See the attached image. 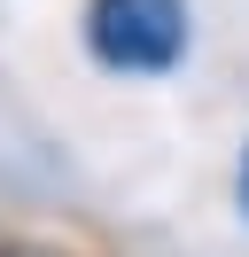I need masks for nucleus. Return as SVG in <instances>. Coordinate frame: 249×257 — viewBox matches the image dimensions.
Returning a JSON list of instances; mask_svg holds the SVG:
<instances>
[{
  "instance_id": "nucleus-3",
  "label": "nucleus",
  "mask_w": 249,
  "mask_h": 257,
  "mask_svg": "<svg viewBox=\"0 0 249 257\" xmlns=\"http://www.w3.org/2000/svg\"><path fill=\"white\" fill-rule=\"evenodd\" d=\"M0 257H8V249H0Z\"/></svg>"
},
{
  "instance_id": "nucleus-1",
  "label": "nucleus",
  "mask_w": 249,
  "mask_h": 257,
  "mask_svg": "<svg viewBox=\"0 0 249 257\" xmlns=\"http://www.w3.org/2000/svg\"><path fill=\"white\" fill-rule=\"evenodd\" d=\"M78 32L109 78H171L195 47L187 0H86Z\"/></svg>"
},
{
  "instance_id": "nucleus-2",
  "label": "nucleus",
  "mask_w": 249,
  "mask_h": 257,
  "mask_svg": "<svg viewBox=\"0 0 249 257\" xmlns=\"http://www.w3.org/2000/svg\"><path fill=\"white\" fill-rule=\"evenodd\" d=\"M233 195H241V218H249V141H241V179H233Z\"/></svg>"
}]
</instances>
